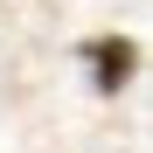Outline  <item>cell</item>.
<instances>
[{
    "mask_svg": "<svg viewBox=\"0 0 153 153\" xmlns=\"http://www.w3.org/2000/svg\"><path fill=\"white\" fill-rule=\"evenodd\" d=\"M84 63H91V84H97V91H118V84H132L139 49L125 42V35H91V42H84Z\"/></svg>",
    "mask_w": 153,
    "mask_h": 153,
    "instance_id": "6da1fadb",
    "label": "cell"
}]
</instances>
